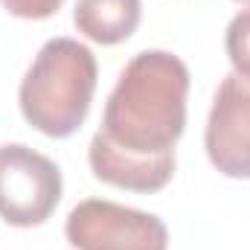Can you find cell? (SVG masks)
<instances>
[{"label": "cell", "instance_id": "1", "mask_svg": "<svg viewBox=\"0 0 250 250\" xmlns=\"http://www.w3.org/2000/svg\"><path fill=\"white\" fill-rule=\"evenodd\" d=\"M189 70L166 50L125 64L93 134L87 160L102 184L160 192L175 175V146L187 128Z\"/></svg>", "mask_w": 250, "mask_h": 250}, {"label": "cell", "instance_id": "2", "mask_svg": "<svg viewBox=\"0 0 250 250\" xmlns=\"http://www.w3.org/2000/svg\"><path fill=\"white\" fill-rule=\"evenodd\" d=\"M96 73V59L84 44L73 38L47 41L21 82L23 120L56 140L76 134L90 111Z\"/></svg>", "mask_w": 250, "mask_h": 250}, {"label": "cell", "instance_id": "3", "mask_svg": "<svg viewBox=\"0 0 250 250\" xmlns=\"http://www.w3.org/2000/svg\"><path fill=\"white\" fill-rule=\"evenodd\" d=\"M62 201L59 166L23 143L0 146V218L12 227L44 224Z\"/></svg>", "mask_w": 250, "mask_h": 250}, {"label": "cell", "instance_id": "4", "mask_svg": "<svg viewBox=\"0 0 250 250\" xmlns=\"http://www.w3.org/2000/svg\"><path fill=\"white\" fill-rule=\"evenodd\" d=\"M67 242L76 250H166V224L143 209L114 201L87 198L76 204L64 224Z\"/></svg>", "mask_w": 250, "mask_h": 250}, {"label": "cell", "instance_id": "5", "mask_svg": "<svg viewBox=\"0 0 250 250\" xmlns=\"http://www.w3.org/2000/svg\"><path fill=\"white\" fill-rule=\"evenodd\" d=\"M209 163L227 178H250V76L230 73L215 90L204 134Z\"/></svg>", "mask_w": 250, "mask_h": 250}, {"label": "cell", "instance_id": "6", "mask_svg": "<svg viewBox=\"0 0 250 250\" xmlns=\"http://www.w3.org/2000/svg\"><path fill=\"white\" fill-rule=\"evenodd\" d=\"M140 0H76L73 23L84 38L102 47H114L134 35V29L140 26Z\"/></svg>", "mask_w": 250, "mask_h": 250}, {"label": "cell", "instance_id": "7", "mask_svg": "<svg viewBox=\"0 0 250 250\" xmlns=\"http://www.w3.org/2000/svg\"><path fill=\"white\" fill-rule=\"evenodd\" d=\"M224 47H227V59L233 64V73L250 76V9H242L230 21Z\"/></svg>", "mask_w": 250, "mask_h": 250}, {"label": "cell", "instance_id": "8", "mask_svg": "<svg viewBox=\"0 0 250 250\" xmlns=\"http://www.w3.org/2000/svg\"><path fill=\"white\" fill-rule=\"evenodd\" d=\"M64 0H0V6L15 15V18H23V21H44V18H53L59 9H62Z\"/></svg>", "mask_w": 250, "mask_h": 250}, {"label": "cell", "instance_id": "9", "mask_svg": "<svg viewBox=\"0 0 250 250\" xmlns=\"http://www.w3.org/2000/svg\"><path fill=\"white\" fill-rule=\"evenodd\" d=\"M239 3H250V0H239Z\"/></svg>", "mask_w": 250, "mask_h": 250}]
</instances>
